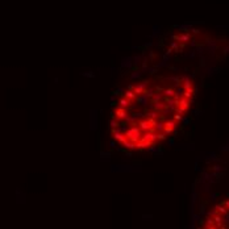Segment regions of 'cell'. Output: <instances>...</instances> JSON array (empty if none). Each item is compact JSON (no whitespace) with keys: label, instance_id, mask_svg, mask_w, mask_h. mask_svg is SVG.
I'll return each mask as SVG.
<instances>
[{"label":"cell","instance_id":"7a4b0ae2","mask_svg":"<svg viewBox=\"0 0 229 229\" xmlns=\"http://www.w3.org/2000/svg\"><path fill=\"white\" fill-rule=\"evenodd\" d=\"M200 229H229V196L218 202L205 215Z\"/></svg>","mask_w":229,"mask_h":229},{"label":"cell","instance_id":"6da1fadb","mask_svg":"<svg viewBox=\"0 0 229 229\" xmlns=\"http://www.w3.org/2000/svg\"><path fill=\"white\" fill-rule=\"evenodd\" d=\"M188 76H154L128 86L116 100L109 120L112 138L142 151L157 146L178 129L195 99Z\"/></svg>","mask_w":229,"mask_h":229}]
</instances>
